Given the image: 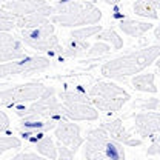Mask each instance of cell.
Wrapping results in <instances>:
<instances>
[{
    "label": "cell",
    "mask_w": 160,
    "mask_h": 160,
    "mask_svg": "<svg viewBox=\"0 0 160 160\" xmlns=\"http://www.w3.org/2000/svg\"><path fill=\"white\" fill-rule=\"evenodd\" d=\"M9 160H49L43 156H39L36 152H19L14 157H11Z\"/></svg>",
    "instance_id": "obj_29"
},
{
    "label": "cell",
    "mask_w": 160,
    "mask_h": 160,
    "mask_svg": "<svg viewBox=\"0 0 160 160\" xmlns=\"http://www.w3.org/2000/svg\"><path fill=\"white\" fill-rule=\"evenodd\" d=\"M48 17H43V16H26V17H20L16 19V28L19 29H26V28H34L40 23L46 22Z\"/></svg>",
    "instance_id": "obj_23"
},
{
    "label": "cell",
    "mask_w": 160,
    "mask_h": 160,
    "mask_svg": "<svg viewBox=\"0 0 160 160\" xmlns=\"http://www.w3.org/2000/svg\"><path fill=\"white\" fill-rule=\"evenodd\" d=\"M94 37L99 40V42L109 43V46H111L112 49H122V48H123V39L120 37L112 28H106V29H103V28H102Z\"/></svg>",
    "instance_id": "obj_21"
},
{
    "label": "cell",
    "mask_w": 160,
    "mask_h": 160,
    "mask_svg": "<svg viewBox=\"0 0 160 160\" xmlns=\"http://www.w3.org/2000/svg\"><path fill=\"white\" fill-rule=\"evenodd\" d=\"M111 52V46L105 42H97L94 45L89 46L88 52H86V57H102V56H106Z\"/></svg>",
    "instance_id": "obj_26"
},
{
    "label": "cell",
    "mask_w": 160,
    "mask_h": 160,
    "mask_svg": "<svg viewBox=\"0 0 160 160\" xmlns=\"http://www.w3.org/2000/svg\"><path fill=\"white\" fill-rule=\"evenodd\" d=\"M59 99L66 120L92 122L99 119V111L91 105L86 94H82L79 91H63L59 94Z\"/></svg>",
    "instance_id": "obj_7"
},
{
    "label": "cell",
    "mask_w": 160,
    "mask_h": 160,
    "mask_svg": "<svg viewBox=\"0 0 160 160\" xmlns=\"http://www.w3.org/2000/svg\"><path fill=\"white\" fill-rule=\"evenodd\" d=\"M89 42L88 40H80V39H72V37H68L66 40V46L63 48L62 51V57H82V56H86L88 49H89Z\"/></svg>",
    "instance_id": "obj_20"
},
{
    "label": "cell",
    "mask_w": 160,
    "mask_h": 160,
    "mask_svg": "<svg viewBox=\"0 0 160 160\" xmlns=\"http://www.w3.org/2000/svg\"><path fill=\"white\" fill-rule=\"evenodd\" d=\"M0 8L6 9L16 19L26 16H43L49 19L54 14V6L45 0H12L3 3Z\"/></svg>",
    "instance_id": "obj_10"
},
{
    "label": "cell",
    "mask_w": 160,
    "mask_h": 160,
    "mask_svg": "<svg viewBox=\"0 0 160 160\" xmlns=\"http://www.w3.org/2000/svg\"><path fill=\"white\" fill-rule=\"evenodd\" d=\"M16 114L20 119H40V120H56L57 123L62 120H66L63 106L60 103L59 97L56 96V89L52 86H46L37 100L31 102L29 106L20 108L16 106Z\"/></svg>",
    "instance_id": "obj_5"
},
{
    "label": "cell",
    "mask_w": 160,
    "mask_h": 160,
    "mask_svg": "<svg viewBox=\"0 0 160 160\" xmlns=\"http://www.w3.org/2000/svg\"><path fill=\"white\" fill-rule=\"evenodd\" d=\"M152 140V143L149 145V148H148V151H146V154L148 156H154V157H157L160 154V140H159V136H156Z\"/></svg>",
    "instance_id": "obj_30"
},
{
    "label": "cell",
    "mask_w": 160,
    "mask_h": 160,
    "mask_svg": "<svg viewBox=\"0 0 160 160\" xmlns=\"http://www.w3.org/2000/svg\"><path fill=\"white\" fill-rule=\"evenodd\" d=\"M45 85L40 82H31L16 85L12 88L0 91V106L2 108H16L25 103H31L37 100L45 91Z\"/></svg>",
    "instance_id": "obj_8"
},
{
    "label": "cell",
    "mask_w": 160,
    "mask_h": 160,
    "mask_svg": "<svg viewBox=\"0 0 160 160\" xmlns=\"http://www.w3.org/2000/svg\"><path fill=\"white\" fill-rule=\"evenodd\" d=\"M83 157L85 160H125L123 145L112 140L102 128H94L88 132L83 142Z\"/></svg>",
    "instance_id": "obj_3"
},
{
    "label": "cell",
    "mask_w": 160,
    "mask_h": 160,
    "mask_svg": "<svg viewBox=\"0 0 160 160\" xmlns=\"http://www.w3.org/2000/svg\"><path fill=\"white\" fill-rule=\"evenodd\" d=\"M102 29L100 25H89V26H80L79 29L76 31H71V34L68 37H72V39H80V40H88L89 37H94L97 32Z\"/></svg>",
    "instance_id": "obj_22"
},
{
    "label": "cell",
    "mask_w": 160,
    "mask_h": 160,
    "mask_svg": "<svg viewBox=\"0 0 160 160\" xmlns=\"http://www.w3.org/2000/svg\"><path fill=\"white\" fill-rule=\"evenodd\" d=\"M100 128L112 140L119 142V143L125 145V146L136 148V146H140V145H142V139H137L134 134H131L120 119L106 120V122H103V123L100 125Z\"/></svg>",
    "instance_id": "obj_13"
},
{
    "label": "cell",
    "mask_w": 160,
    "mask_h": 160,
    "mask_svg": "<svg viewBox=\"0 0 160 160\" xmlns=\"http://www.w3.org/2000/svg\"><path fill=\"white\" fill-rule=\"evenodd\" d=\"M16 28V17L9 14L6 9L0 8V31L9 32Z\"/></svg>",
    "instance_id": "obj_25"
},
{
    "label": "cell",
    "mask_w": 160,
    "mask_h": 160,
    "mask_svg": "<svg viewBox=\"0 0 160 160\" xmlns=\"http://www.w3.org/2000/svg\"><path fill=\"white\" fill-rule=\"evenodd\" d=\"M20 40L23 42V45L39 52H48L49 56H62V51H63L56 36L54 23L49 19L34 28L20 29Z\"/></svg>",
    "instance_id": "obj_6"
},
{
    "label": "cell",
    "mask_w": 160,
    "mask_h": 160,
    "mask_svg": "<svg viewBox=\"0 0 160 160\" xmlns=\"http://www.w3.org/2000/svg\"><path fill=\"white\" fill-rule=\"evenodd\" d=\"M160 0H136L132 3V11L136 16L143 19L157 20L159 19Z\"/></svg>",
    "instance_id": "obj_19"
},
{
    "label": "cell",
    "mask_w": 160,
    "mask_h": 160,
    "mask_svg": "<svg viewBox=\"0 0 160 160\" xmlns=\"http://www.w3.org/2000/svg\"><path fill=\"white\" fill-rule=\"evenodd\" d=\"M119 29L129 36V37H142L143 34H146L148 31L152 29V25L149 22H139V20L132 19H122L119 22Z\"/></svg>",
    "instance_id": "obj_17"
},
{
    "label": "cell",
    "mask_w": 160,
    "mask_h": 160,
    "mask_svg": "<svg viewBox=\"0 0 160 160\" xmlns=\"http://www.w3.org/2000/svg\"><path fill=\"white\" fill-rule=\"evenodd\" d=\"M26 140L36 146L37 152L40 156L46 157L49 160H56L57 159V146L54 143V140L51 139L49 136H46L45 132H37V134H32L29 137H26Z\"/></svg>",
    "instance_id": "obj_16"
},
{
    "label": "cell",
    "mask_w": 160,
    "mask_h": 160,
    "mask_svg": "<svg viewBox=\"0 0 160 160\" xmlns=\"http://www.w3.org/2000/svg\"><path fill=\"white\" fill-rule=\"evenodd\" d=\"M134 108H139L142 111H157L159 99H156V97H152V99H139L136 100Z\"/></svg>",
    "instance_id": "obj_27"
},
{
    "label": "cell",
    "mask_w": 160,
    "mask_h": 160,
    "mask_svg": "<svg viewBox=\"0 0 160 160\" xmlns=\"http://www.w3.org/2000/svg\"><path fill=\"white\" fill-rule=\"evenodd\" d=\"M6 2H12V0H0V3H6Z\"/></svg>",
    "instance_id": "obj_33"
},
{
    "label": "cell",
    "mask_w": 160,
    "mask_h": 160,
    "mask_svg": "<svg viewBox=\"0 0 160 160\" xmlns=\"http://www.w3.org/2000/svg\"><path fill=\"white\" fill-rule=\"evenodd\" d=\"M20 146H22V142L17 137H14V136H0V156L6 151L19 149Z\"/></svg>",
    "instance_id": "obj_24"
},
{
    "label": "cell",
    "mask_w": 160,
    "mask_h": 160,
    "mask_svg": "<svg viewBox=\"0 0 160 160\" xmlns=\"http://www.w3.org/2000/svg\"><path fill=\"white\" fill-rule=\"evenodd\" d=\"M26 56L28 52L25 49V45L17 36L0 31V63L19 60Z\"/></svg>",
    "instance_id": "obj_12"
},
{
    "label": "cell",
    "mask_w": 160,
    "mask_h": 160,
    "mask_svg": "<svg viewBox=\"0 0 160 160\" xmlns=\"http://www.w3.org/2000/svg\"><path fill=\"white\" fill-rule=\"evenodd\" d=\"M57 146V159L56 160H74L76 159V151H72L71 148L65 146V145H56Z\"/></svg>",
    "instance_id": "obj_28"
},
{
    "label": "cell",
    "mask_w": 160,
    "mask_h": 160,
    "mask_svg": "<svg viewBox=\"0 0 160 160\" xmlns=\"http://www.w3.org/2000/svg\"><path fill=\"white\" fill-rule=\"evenodd\" d=\"M49 57L45 56H26L19 60L0 63V79L11 76H31L49 68Z\"/></svg>",
    "instance_id": "obj_9"
},
{
    "label": "cell",
    "mask_w": 160,
    "mask_h": 160,
    "mask_svg": "<svg viewBox=\"0 0 160 160\" xmlns=\"http://www.w3.org/2000/svg\"><path fill=\"white\" fill-rule=\"evenodd\" d=\"M160 56V46L152 45L146 48H140L136 51H131L128 54L119 56L116 59L105 62L100 68V72L108 79L122 80L125 77L136 76L142 71H145L148 66H151Z\"/></svg>",
    "instance_id": "obj_1"
},
{
    "label": "cell",
    "mask_w": 160,
    "mask_h": 160,
    "mask_svg": "<svg viewBox=\"0 0 160 160\" xmlns=\"http://www.w3.org/2000/svg\"><path fill=\"white\" fill-rule=\"evenodd\" d=\"M103 3H106V5H117V3H120L122 0H102Z\"/></svg>",
    "instance_id": "obj_32"
},
{
    "label": "cell",
    "mask_w": 160,
    "mask_h": 160,
    "mask_svg": "<svg viewBox=\"0 0 160 160\" xmlns=\"http://www.w3.org/2000/svg\"><path fill=\"white\" fill-rule=\"evenodd\" d=\"M49 20L65 28H80L97 25L102 20V11L85 0H59L54 6V14Z\"/></svg>",
    "instance_id": "obj_2"
},
{
    "label": "cell",
    "mask_w": 160,
    "mask_h": 160,
    "mask_svg": "<svg viewBox=\"0 0 160 160\" xmlns=\"http://www.w3.org/2000/svg\"><path fill=\"white\" fill-rule=\"evenodd\" d=\"M57 125L56 120H40V119H20V136L23 139L37 134V132H48L54 129Z\"/></svg>",
    "instance_id": "obj_15"
},
{
    "label": "cell",
    "mask_w": 160,
    "mask_h": 160,
    "mask_svg": "<svg viewBox=\"0 0 160 160\" xmlns=\"http://www.w3.org/2000/svg\"><path fill=\"white\" fill-rule=\"evenodd\" d=\"M54 136L59 143L71 148L72 151H77L83 145L85 139L80 134V126L72 120H62L54 128Z\"/></svg>",
    "instance_id": "obj_11"
},
{
    "label": "cell",
    "mask_w": 160,
    "mask_h": 160,
    "mask_svg": "<svg viewBox=\"0 0 160 160\" xmlns=\"http://www.w3.org/2000/svg\"><path fill=\"white\" fill-rule=\"evenodd\" d=\"M134 128L142 139H154L160 131V116L157 111L139 112L134 116Z\"/></svg>",
    "instance_id": "obj_14"
},
{
    "label": "cell",
    "mask_w": 160,
    "mask_h": 160,
    "mask_svg": "<svg viewBox=\"0 0 160 160\" xmlns=\"http://www.w3.org/2000/svg\"><path fill=\"white\" fill-rule=\"evenodd\" d=\"M9 126H11V120H9V117L6 116V112L0 111V132L8 131Z\"/></svg>",
    "instance_id": "obj_31"
},
{
    "label": "cell",
    "mask_w": 160,
    "mask_h": 160,
    "mask_svg": "<svg viewBox=\"0 0 160 160\" xmlns=\"http://www.w3.org/2000/svg\"><path fill=\"white\" fill-rule=\"evenodd\" d=\"M88 99L97 111L109 114L120 111L131 100V96L125 88L112 82H97L91 86Z\"/></svg>",
    "instance_id": "obj_4"
},
{
    "label": "cell",
    "mask_w": 160,
    "mask_h": 160,
    "mask_svg": "<svg viewBox=\"0 0 160 160\" xmlns=\"http://www.w3.org/2000/svg\"><path fill=\"white\" fill-rule=\"evenodd\" d=\"M131 86L146 94H157V86H156V72H139L132 76Z\"/></svg>",
    "instance_id": "obj_18"
}]
</instances>
